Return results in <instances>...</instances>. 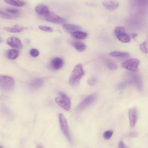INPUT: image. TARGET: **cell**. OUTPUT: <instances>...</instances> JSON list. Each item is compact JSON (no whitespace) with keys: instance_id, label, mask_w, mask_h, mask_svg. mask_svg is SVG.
Listing matches in <instances>:
<instances>
[{"instance_id":"1","label":"cell","mask_w":148,"mask_h":148,"mask_svg":"<svg viewBox=\"0 0 148 148\" xmlns=\"http://www.w3.org/2000/svg\"><path fill=\"white\" fill-rule=\"evenodd\" d=\"M84 75V71L83 69L82 65L80 64H78L73 69L71 75L69 78V84L72 86L77 85L80 80L83 77Z\"/></svg>"},{"instance_id":"2","label":"cell","mask_w":148,"mask_h":148,"mask_svg":"<svg viewBox=\"0 0 148 148\" xmlns=\"http://www.w3.org/2000/svg\"><path fill=\"white\" fill-rule=\"evenodd\" d=\"M14 86V79L9 76L0 75V88L5 91L12 90Z\"/></svg>"},{"instance_id":"3","label":"cell","mask_w":148,"mask_h":148,"mask_svg":"<svg viewBox=\"0 0 148 148\" xmlns=\"http://www.w3.org/2000/svg\"><path fill=\"white\" fill-rule=\"evenodd\" d=\"M56 102L64 110L68 111L71 108V101L69 97L64 92H59L55 99Z\"/></svg>"},{"instance_id":"4","label":"cell","mask_w":148,"mask_h":148,"mask_svg":"<svg viewBox=\"0 0 148 148\" xmlns=\"http://www.w3.org/2000/svg\"><path fill=\"white\" fill-rule=\"evenodd\" d=\"M59 123L60 125V128L62 132L66 138V139L71 143H72V137L71 136L70 131L68 128V125L67 123V121L65 117V116L60 113L59 114Z\"/></svg>"},{"instance_id":"5","label":"cell","mask_w":148,"mask_h":148,"mask_svg":"<svg viewBox=\"0 0 148 148\" xmlns=\"http://www.w3.org/2000/svg\"><path fill=\"white\" fill-rule=\"evenodd\" d=\"M114 33L117 38L123 43H128L131 41L130 35L125 32V28L122 26H118L114 28Z\"/></svg>"},{"instance_id":"6","label":"cell","mask_w":148,"mask_h":148,"mask_svg":"<svg viewBox=\"0 0 148 148\" xmlns=\"http://www.w3.org/2000/svg\"><path fill=\"white\" fill-rule=\"evenodd\" d=\"M128 75L129 76L128 80L130 83V84H134L139 90L142 91L143 89V84L140 76L135 72H129Z\"/></svg>"},{"instance_id":"7","label":"cell","mask_w":148,"mask_h":148,"mask_svg":"<svg viewBox=\"0 0 148 148\" xmlns=\"http://www.w3.org/2000/svg\"><path fill=\"white\" fill-rule=\"evenodd\" d=\"M140 61L136 58H131L122 63L121 66L131 72H136L138 68Z\"/></svg>"},{"instance_id":"8","label":"cell","mask_w":148,"mask_h":148,"mask_svg":"<svg viewBox=\"0 0 148 148\" xmlns=\"http://www.w3.org/2000/svg\"><path fill=\"white\" fill-rule=\"evenodd\" d=\"M45 20L49 22L56 23V24H60V23H65L66 21V20L65 18H63L61 16L57 15L56 14L50 12L49 13L44 16Z\"/></svg>"},{"instance_id":"9","label":"cell","mask_w":148,"mask_h":148,"mask_svg":"<svg viewBox=\"0 0 148 148\" xmlns=\"http://www.w3.org/2000/svg\"><path fill=\"white\" fill-rule=\"evenodd\" d=\"M97 95L96 94H92L87 97H86L84 99H83L77 106V110L79 111H82L86 108L87 106L92 103L96 99Z\"/></svg>"},{"instance_id":"10","label":"cell","mask_w":148,"mask_h":148,"mask_svg":"<svg viewBox=\"0 0 148 148\" xmlns=\"http://www.w3.org/2000/svg\"><path fill=\"white\" fill-rule=\"evenodd\" d=\"M131 7L136 9H143L147 7L148 0H129Z\"/></svg>"},{"instance_id":"11","label":"cell","mask_w":148,"mask_h":148,"mask_svg":"<svg viewBox=\"0 0 148 148\" xmlns=\"http://www.w3.org/2000/svg\"><path fill=\"white\" fill-rule=\"evenodd\" d=\"M7 44L13 49H21L23 47V43L21 40L14 36L9 37L7 39Z\"/></svg>"},{"instance_id":"12","label":"cell","mask_w":148,"mask_h":148,"mask_svg":"<svg viewBox=\"0 0 148 148\" xmlns=\"http://www.w3.org/2000/svg\"><path fill=\"white\" fill-rule=\"evenodd\" d=\"M128 117L130 126L133 128L135 127L138 119V110L136 108H131L128 110Z\"/></svg>"},{"instance_id":"13","label":"cell","mask_w":148,"mask_h":148,"mask_svg":"<svg viewBox=\"0 0 148 148\" xmlns=\"http://www.w3.org/2000/svg\"><path fill=\"white\" fill-rule=\"evenodd\" d=\"M35 11L37 14L40 16H43V17L49 13L50 11L49 8L47 5L42 3L37 5L35 8Z\"/></svg>"},{"instance_id":"14","label":"cell","mask_w":148,"mask_h":148,"mask_svg":"<svg viewBox=\"0 0 148 148\" xmlns=\"http://www.w3.org/2000/svg\"><path fill=\"white\" fill-rule=\"evenodd\" d=\"M103 6L108 10H115L119 6V2L115 0L103 1L102 2Z\"/></svg>"},{"instance_id":"15","label":"cell","mask_w":148,"mask_h":148,"mask_svg":"<svg viewBox=\"0 0 148 148\" xmlns=\"http://www.w3.org/2000/svg\"><path fill=\"white\" fill-rule=\"evenodd\" d=\"M63 65L64 61L62 60V59L59 57H56L53 58L50 62V66L51 68L54 70H58L61 68Z\"/></svg>"},{"instance_id":"16","label":"cell","mask_w":148,"mask_h":148,"mask_svg":"<svg viewBox=\"0 0 148 148\" xmlns=\"http://www.w3.org/2000/svg\"><path fill=\"white\" fill-rule=\"evenodd\" d=\"M4 30L8 32L11 33H18L23 31L24 27L20 25H13L12 26L4 27Z\"/></svg>"},{"instance_id":"17","label":"cell","mask_w":148,"mask_h":148,"mask_svg":"<svg viewBox=\"0 0 148 148\" xmlns=\"http://www.w3.org/2000/svg\"><path fill=\"white\" fill-rule=\"evenodd\" d=\"M63 28L66 31L71 34L73 32L81 30V27L80 26L75 25V24H68V23L64 24Z\"/></svg>"},{"instance_id":"18","label":"cell","mask_w":148,"mask_h":148,"mask_svg":"<svg viewBox=\"0 0 148 148\" xmlns=\"http://www.w3.org/2000/svg\"><path fill=\"white\" fill-rule=\"evenodd\" d=\"M43 84V80L41 79H35L32 80L29 84V87L32 89H38L42 87Z\"/></svg>"},{"instance_id":"19","label":"cell","mask_w":148,"mask_h":148,"mask_svg":"<svg viewBox=\"0 0 148 148\" xmlns=\"http://www.w3.org/2000/svg\"><path fill=\"white\" fill-rule=\"evenodd\" d=\"M71 35L74 38L77 39H84L87 38V34L85 32L81 31H77L71 33Z\"/></svg>"},{"instance_id":"20","label":"cell","mask_w":148,"mask_h":148,"mask_svg":"<svg viewBox=\"0 0 148 148\" xmlns=\"http://www.w3.org/2000/svg\"><path fill=\"white\" fill-rule=\"evenodd\" d=\"M72 45L76 50L80 52L84 51L87 48L86 45L84 43L81 42H73L72 43Z\"/></svg>"},{"instance_id":"21","label":"cell","mask_w":148,"mask_h":148,"mask_svg":"<svg viewBox=\"0 0 148 148\" xmlns=\"http://www.w3.org/2000/svg\"><path fill=\"white\" fill-rule=\"evenodd\" d=\"M19 55V51L16 49H10L6 53L7 57L10 60H15L16 59Z\"/></svg>"},{"instance_id":"22","label":"cell","mask_w":148,"mask_h":148,"mask_svg":"<svg viewBox=\"0 0 148 148\" xmlns=\"http://www.w3.org/2000/svg\"><path fill=\"white\" fill-rule=\"evenodd\" d=\"M4 1L9 5L16 7H21L25 4V1L23 0H4Z\"/></svg>"},{"instance_id":"23","label":"cell","mask_w":148,"mask_h":148,"mask_svg":"<svg viewBox=\"0 0 148 148\" xmlns=\"http://www.w3.org/2000/svg\"><path fill=\"white\" fill-rule=\"evenodd\" d=\"M109 55L112 57H126L130 56L129 53L124 51H114L110 52Z\"/></svg>"},{"instance_id":"24","label":"cell","mask_w":148,"mask_h":148,"mask_svg":"<svg viewBox=\"0 0 148 148\" xmlns=\"http://www.w3.org/2000/svg\"><path fill=\"white\" fill-rule=\"evenodd\" d=\"M105 63L106 64V65L107 66V67L112 70H115L117 69V65L112 61H111L109 59H106L105 61Z\"/></svg>"},{"instance_id":"25","label":"cell","mask_w":148,"mask_h":148,"mask_svg":"<svg viewBox=\"0 0 148 148\" xmlns=\"http://www.w3.org/2000/svg\"><path fill=\"white\" fill-rule=\"evenodd\" d=\"M139 48L142 53H143L145 54H148V47H147V42L145 41V42H142L140 45Z\"/></svg>"},{"instance_id":"26","label":"cell","mask_w":148,"mask_h":148,"mask_svg":"<svg viewBox=\"0 0 148 148\" xmlns=\"http://www.w3.org/2000/svg\"><path fill=\"white\" fill-rule=\"evenodd\" d=\"M6 10L7 12H8L10 14H12L13 15L16 16L19 13V10L15 8H8L6 9Z\"/></svg>"},{"instance_id":"27","label":"cell","mask_w":148,"mask_h":148,"mask_svg":"<svg viewBox=\"0 0 148 148\" xmlns=\"http://www.w3.org/2000/svg\"><path fill=\"white\" fill-rule=\"evenodd\" d=\"M38 28L43 31H46V32H53L54 31V29L49 26H47V25H39Z\"/></svg>"},{"instance_id":"28","label":"cell","mask_w":148,"mask_h":148,"mask_svg":"<svg viewBox=\"0 0 148 148\" xmlns=\"http://www.w3.org/2000/svg\"><path fill=\"white\" fill-rule=\"evenodd\" d=\"M113 133V132L112 130L106 131L104 132V133L103 134V136L105 139H109L112 137Z\"/></svg>"},{"instance_id":"29","label":"cell","mask_w":148,"mask_h":148,"mask_svg":"<svg viewBox=\"0 0 148 148\" xmlns=\"http://www.w3.org/2000/svg\"><path fill=\"white\" fill-rule=\"evenodd\" d=\"M12 17H13V16L9 14L6 13L0 10V18H5V19H11Z\"/></svg>"},{"instance_id":"30","label":"cell","mask_w":148,"mask_h":148,"mask_svg":"<svg viewBox=\"0 0 148 148\" xmlns=\"http://www.w3.org/2000/svg\"><path fill=\"white\" fill-rule=\"evenodd\" d=\"M130 84V83L129 82V81L128 80H125V81H124V82H121V83L119 84V85L118 86V88L120 89V90L123 89L125 87H127V86H128Z\"/></svg>"},{"instance_id":"31","label":"cell","mask_w":148,"mask_h":148,"mask_svg":"<svg viewBox=\"0 0 148 148\" xmlns=\"http://www.w3.org/2000/svg\"><path fill=\"white\" fill-rule=\"evenodd\" d=\"M30 55L33 57H36L39 54V51L36 49H31L29 51Z\"/></svg>"},{"instance_id":"32","label":"cell","mask_w":148,"mask_h":148,"mask_svg":"<svg viewBox=\"0 0 148 148\" xmlns=\"http://www.w3.org/2000/svg\"><path fill=\"white\" fill-rule=\"evenodd\" d=\"M97 82V79L94 77L91 78L88 80V83L90 85V86H93Z\"/></svg>"},{"instance_id":"33","label":"cell","mask_w":148,"mask_h":148,"mask_svg":"<svg viewBox=\"0 0 148 148\" xmlns=\"http://www.w3.org/2000/svg\"><path fill=\"white\" fill-rule=\"evenodd\" d=\"M119 148H127V147L125 146V145L122 141H120L119 143Z\"/></svg>"},{"instance_id":"34","label":"cell","mask_w":148,"mask_h":148,"mask_svg":"<svg viewBox=\"0 0 148 148\" xmlns=\"http://www.w3.org/2000/svg\"><path fill=\"white\" fill-rule=\"evenodd\" d=\"M136 36H137V34H132L130 35V37H131L132 38H135Z\"/></svg>"},{"instance_id":"35","label":"cell","mask_w":148,"mask_h":148,"mask_svg":"<svg viewBox=\"0 0 148 148\" xmlns=\"http://www.w3.org/2000/svg\"><path fill=\"white\" fill-rule=\"evenodd\" d=\"M37 148H44L41 145H38V146H37Z\"/></svg>"},{"instance_id":"36","label":"cell","mask_w":148,"mask_h":148,"mask_svg":"<svg viewBox=\"0 0 148 148\" xmlns=\"http://www.w3.org/2000/svg\"><path fill=\"white\" fill-rule=\"evenodd\" d=\"M2 42V39H1V38H0V43Z\"/></svg>"},{"instance_id":"37","label":"cell","mask_w":148,"mask_h":148,"mask_svg":"<svg viewBox=\"0 0 148 148\" xmlns=\"http://www.w3.org/2000/svg\"><path fill=\"white\" fill-rule=\"evenodd\" d=\"M0 148H3V147H2V146H1V145H0Z\"/></svg>"}]
</instances>
